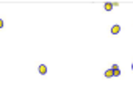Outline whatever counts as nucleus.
Returning a JSON list of instances; mask_svg holds the SVG:
<instances>
[{
    "instance_id": "4",
    "label": "nucleus",
    "mask_w": 133,
    "mask_h": 97,
    "mask_svg": "<svg viewBox=\"0 0 133 97\" xmlns=\"http://www.w3.org/2000/svg\"><path fill=\"white\" fill-rule=\"evenodd\" d=\"M114 74H113V69H108V70H105V77L106 78H111Z\"/></svg>"
},
{
    "instance_id": "6",
    "label": "nucleus",
    "mask_w": 133,
    "mask_h": 97,
    "mask_svg": "<svg viewBox=\"0 0 133 97\" xmlns=\"http://www.w3.org/2000/svg\"><path fill=\"white\" fill-rule=\"evenodd\" d=\"M2 27H3V21H2V19H0V28H2Z\"/></svg>"
},
{
    "instance_id": "3",
    "label": "nucleus",
    "mask_w": 133,
    "mask_h": 97,
    "mask_svg": "<svg viewBox=\"0 0 133 97\" xmlns=\"http://www.w3.org/2000/svg\"><path fill=\"white\" fill-rule=\"evenodd\" d=\"M121 31V27H119V25H113V27H111V33L113 34H118Z\"/></svg>"
},
{
    "instance_id": "2",
    "label": "nucleus",
    "mask_w": 133,
    "mask_h": 97,
    "mask_svg": "<svg viewBox=\"0 0 133 97\" xmlns=\"http://www.w3.org/2000/svg\"><path fill=\"white\" fill-rule=\"evenodd\" d=\"M38 70H39V74H41V75H44V74H47V66H46V64H39Z\"/></svg>"
},
{
    "instance_id": "1",
    "label": "nucleus",
    "mask_w": 133,
    "mask_h": 97,
    "mask_svg": "<svg viewBox=\"0 0 133 97\" xmlns=\"http://www.w3.org/2000/svg\"><path fill=\"white\" fill-rule=\"evenodd\" d=\"M111 69H113V74H114V77L121 75V70H119V66H118V64H113V66H111Z\"/></svg>"
},
{
    "instance_id": "7",
    "label": "nucleus",
    "mask_w": 133,
    "mask_h": 97,
    "mask_svg": "<svg viewBox=\"0 0 133 97\" xmlns=\"http://www.w3.org/2000/svg\"><path fill=\"white\" fill-rule=\"evenodd\" d=\"M131 70H133V63H131Z\"/></svg>"
},
{
    "instance_id": "5",
    "label": "nucleus",
    "mask_w": 133,
    "mask_h": 97,
    "mask_svg": "<svg viewBox=\"0 0 133 97\" xmlns=\"http://www.w3.org/2000/svg\"><path fill=\"white\" fill-rule=\"evenodd\" d=\"M105 10H106V11H111V10H113V3L106 2V3H105Z\"/></svg>"
}]
</instances>
